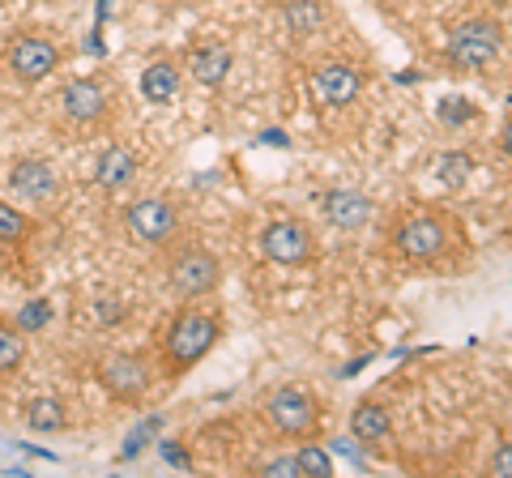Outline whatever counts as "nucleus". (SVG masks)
Instances as JSON below:
<instances>
[{"instance_id": "obj_20", "label": "nucleus", "mask_w": 512, "mask_h": 478, "mask_svg": "<svg viewBox=\"0 0 512 478\" xmlns=\"http://www.w3.org/2000/svg\"><path fill=\"white\" fill-rule=\"evenodd\" d=\"M329 22V5L325 0H286L282 5V26L291 30V35L308 39V35H320Z\"/></svg>"}, {"instance_id": "obj_13", "label": "nucleus", "mask_w": 512, "mask_h": 478, "mask_svg": "<svg viewBox=\"0 0 512 478\" xmlns=\"http://www.w3.org/2000/svg\"><path fill=\"white\" fill-rule=\"evenodd\" d=\"M320 214H325V227L342 231V235H363L380 222L376 201L359 193V188H346V184H333L320 193Z\"/></svg>"}, {"instance_id": "obj_25", "label": "nucleus", "mask_w": 512, "mask_h": 478, "mask_svg": "<svg viewBox=\"0 0 512 478\" xmlns=\"http://www.w3.org/2000/svg\"><path fill=\"white\" fill-rule=\"evenodd\" d=\"M158 432V419H146V423H141L137 427V432H133V440H128V449H124V457H137L141 449H146V444H150V436Z\"/></svg>"}, {"instance_id": "obj_24", "label": "nucleus", "mask_w": 512, "mask_h": 478, "mask_svg": "<svg viewBox=\"0 0 512 478\" xmlns=\"http://www.w3.org/2000/svg\"><path fill=\"white\" fill-rule=\"evenodd\" d=\"M487 474H500L512 478V432H504V440L495 444V453L487 457Z\"/></svg>"}, {"instance_id": "obj_14", "label": "nucleus", "mask_w": 512, "mask_h": 478, "mask_svg": "<svg viewBox=\"0 0 512 478\" xmlns=\"http://www.w3.org/2000/svg\"><path fill=\"white\" fill-rule=\"evenodd\" d=\"M180 65L201 90H218V86H227V77L235 69V52H231V43H222V39H197L184 52Z\"/></svg>"}, {"instance_id": "obj_5", "label": "nucleus", "mask_w": 512, "mask_h": 478, "mask_svg": "<svg viewBox=\"0 0 512 478\" xmlns=\"http://www.w3.org/2000/svg\"><path fill=\"white\" fill-rule=\"evenodd\" d=\"M256 414H261L265 432L282 444L320 440V432H325V406H320V397L308 385H295V380L265 389L261 402H256Z\"/></svg>"}, {"instance_id": "obj_3", "label": "nucleus", "mask_w": 512, "mask_h": 478, "mask_svg": "<svg viewBox=\"0 0 512 478\" xmlns=\"http://www.w3.org/2000/svg\"><path fill=\"white\" fill-rule=\"evenodd\" d=\"M154 261H158V274H163V286L180 299V304H201V299L218 295L222 282H227V265H222V257L192 235H184L180 244L163 248Z\"/></svg>"}, {"instance_id": "obj_4", "label": "nucleus", "mask_w": 512, "mask_h": 478, "mask_svg": "<svg viewBox=\"0 0 512 478\" xmlns=\"http://www.w3.org/2000/svg\"><path fill=\"white\" fill-rule=\"evenodd\" d=\"M56 129L64 137H77V141H94L111 133L116 124V90L107 86V77H69L60 90H56Z\"/></svg>"}, {"instance_id": "obj_12", "label": "nucleus", "mask_w": 512, "mask_h": 478, "mask_svg": "<svg viewBox=\"0 0 512 478\" xmlns=\"http://www.w3.org/2000/svg\"><path fill=\"white\" fill-rule=\"evenodd\" d=\"M256 244H261V257L278 269H312L320 261V235L299 214L269 218L261 235H256Z\"/></svg>"}, {"instance_id": "obj_19", "label": "nucleus", "mask_w": 512, "mask_h": 478, "mask_svg": "<svg viewBox=\"0 0 512 478\" xmlns=\"http://www.w3.org/2000/svg\"><path fill=\"white\" fill-rule=\"evenodd\" d=\"M184 86V65L180 60H150L146 73H141V94L150 103H175Z\"/></svg>"}, {"instance_id": "obj_15", "label": "nucleus", "mask_w": 512, "mask_h": 478, "mask_svg": "<svg viewBox=\"0 0 512 478\" xmlns=\"http://www.w3.org/2000/svg\"><path fill=\"white\" fill-rule=\"evenodd\" d=\"M350 436L359 440V449L384 457L393 449V414H389V406H380L376 397H363V402L350 410Z\"/></svg>"}, {"instance_id": "obj_16", "label": "nucleus", "mask_w": 512, "mask_h": 478, "mask_svg": "<svg viewBox=\"0 0 512 478\" xmlns=\"http://www.w3.org/2000/svg\"><path fill=\"white\" fill-rule=\"evenodd\" d=\"M137 171H141V158L133 146H107L99 154V163H94V184H99L107 197H120L133 188Z\"/></svg>"}, {"instance_id": "obj_26", "label": "nucleus", "mask_w": 512, "mask_h": 478, "mask_svg": "<svg viewBox=\"0 0 512 478\" xmlns=\"http://www.w3.org/2000/svg\"><path fill=\"white\" fill-rule=\"evenodd\" d=\"M495 154H500L504 163H512V116L500 124V133H495Z\"/></svg>"}, {"instance_id": "obj_9", "label": "nucleus", "mask_w": 512, "mask_h": 478, "mask_svg": "<svg viewBox=\"0 0 512 478\" xmlns=\"http://www.w3.org/2000/svg\"><path fill=\"white\" fill-rule=\"evenodd\" d=\"M158 363L150 350H107L94 359V380L116 406H141L154 389Z\"/></svg>"}, {"instance_id": "obj_11", "label": "nucleus", "mask_w": 512, "mask_h": 478, "mask_svg": "<svg viewBox=\"0 0 512 478\" xmlns=\"http://www.w3.org/2000/svg\"><path fill=\"white\" fill-rule=\"evenodd\" d=\"M9 197L22 205L30 214H60L64 205V175L52 158H39V154H22L9 163Z\"/></svg>"}, {"instance_id": "obj_21", "label": "nucleus", "mask_w": 512, "mask_h": 478, "mask_svg": "<svg viewBox=\"0 0 512 478\" xmlns=\"http://www.w3.org/2000/svg\"><path fill=\"white\" fill-rule=\"evenodd\" d=\"M30 235H35V214L22 210V205H13L9 197H0V244L18 248Z\"/></svg>"}, {"instance_id": "obj_18", "label": "nucleus", "mask_w": 512, "mask_h": 478, "mask_svg": "<svg viewBox=\"0 0 512 478\" xmlns=\"http://www.w3.org/2000/svg\"><path fill=\"white\" fill-rule=\"evenodd\" d=\"M26 355H30V333L18 321L0 316V385H9V380L22 376Z\"/></svg>"}, {"instance_id": "obj_6", "label": "nucleus", "mask_w": 512, "mask_h": 478, "mask_svg": "<svg viewBox=\"0 0 512 478\" xmlns=\"http://www.w3.org/2000/svg\"><path fill=\"white\" fill-rule=\"evenodd\" d=\"M508 52V30L495 13H470L448 26L444 35V65L453 73H491Z\"/></svg>"}, {"instance_id": "obj_1", "label": "nucleus", "mask_w": 512, "mask_h": 478, "mask_svg": "<svg viewBox=\"0 0 512 478\" xmlns=\"http://www.w3.org/2000/svg\"><path fill=\"white\" fill-rule=\"evenodd\" d=\"M380 227V257L393 269L414 278H457L474 265L470 227L448 205L436 201H406L397 205Z\"/></svg>"}, {"instance_id": "obj_8", "label": "nucleus", "mask_w": 512, "mask_h": 478, "mask_svg": "<svg viewBox=\"0 0 512 478\" xmlns=\"http://www.w3.org/2000/svg\"><path fill=\"white\" fill-rule=\"evenodd\" d=\"M69 56H73L69 43H64L52 26H35V30H22V35H13L5 43L0 65H5V73L18 86H39L69 65Z\"/></svg>"}, {"instance_id": "obj_10", "label": "nucleus", "mask_w": 512, "mask_h": 478, "mask_svg": "<svg viewBox=\"0 0 512 478\" xmlns=\"http://www.w3.org/2000/svg\"><path fill=\"white\" fill-rule=\"evenodd\" d=\"M308 90L325 111H350L372 90V69L355 56H320L308 69Z\"/></svg>"}, {"instance_id": "obj_22", "label": "nucleus", "mask_w": 512, "mask_h": 478, "mask_svg": "<svg viewBox=\"0 0 512 478\" xmlns=\"http://www.w3.org/2000/svg\"><path fill=\"white\" fill-rule=\"evenodd\" d=\"M295 466H299V478H325V474H333V457L320 449L316 440H303V444H295Z\"/></svg>"}, {"instance_id": "obj_2", "label": "nucleus", "mask_w": 512, "mask_h": 478, "mask_svg": "<svg viewBox=\"0 0 512 478\" xmlns=\"http://www.w3.org/2000/svg\"><path fill=\"white\" fill-rule=\"evenodd\" d=\"M222 333H227V316H222L218 308L184 304V308L167 321L163 338H158V350H154L158 376H163V380L188 376L201 359L214 355V346L222 342Z\"/></svg>"}, {"instance_id": "obj_7", "label": "nucleus", "mask_w": 512, "mask_h": 478, "mask_svg": "<svg viewBox=\"0 0 512 478\" xmlns=\"http://www.w3.org/2000/svg\"><path fill=\"white\" fill-rule=\"evenodd\" d=\"M120 227L128 235V244H137V248H146L158 257L163 248L180 244L188 235V214L171 193H141L133 201H124Z\"/></svg>"}, {"instance_id": "obj_23", "label": "nucleus", "mask_w": 512, "mask_h": 478, "mask_svg": "<svg viewBox=\"0 0 512 478\" xmlns=\"http://www.w3.org/2000/svg\"><path fill=\"white\" fill-rule=\"evenodd\" d=\"M18 325H22L26 333L47 329V325H52V304H47V299H30V304L18 312Z\"/></svg>"}, {"instance_id": "obj_17", "label": "nucleus", "mask_w": 512, "mask_h": 478, "mask_svg": "<svg viewBox=\"0 0 512 478\" xmlns=\"http://www.w3.org/2000/svg\"><path fill=\"white\" fill-rule=\"evenodd\" d=\"M22 423L39 436H60V432H69V406L56 393H39L22 406Z\"/></svg>"}]
</instances>
